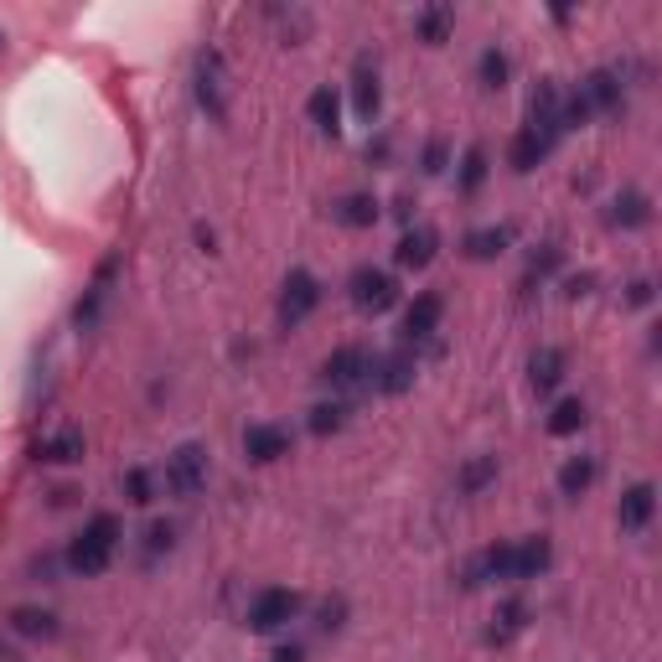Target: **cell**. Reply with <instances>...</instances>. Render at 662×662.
<instances>
[{
	"mask_svg": "<svg viewBox=\"0 0 662 662\" xmlns=\"http://www.w3.org/2000/svg\"><path fill=\"white\" fill-rule=\"evenodd\" d=\"M115 549H119V518L115 512H94L84 523V533L68 544V569L73 575H84V579H94V575H104L109 569V560H115Z\"/></svg>",
	"mask_w": 662,
	"mask_h": 662,
	"instance_id": "1",
	"label": "cell"
},
{
	"mask_svg": "<svg viewBox=\"0 0 662 662\" xmlns=\"http://www.w3.org/2000/svg\"><path fill=\"white\" fill-rule=\"evenodd\" d=\"M301 616V590H285V585H264V590L249 600V631H259V637H270V631L290 627Z\"/></svg>",
	"mask_w": 662,
	"mask_h": 662,
	"instance_id": "2",
	"label": "cell"
},
{
	"mask_svg": "<svg viewBox=\"0 0 662 662\" xmlns=\"http://www.w3.org/2000/svg\"><path fill=\"white\" fill-rule=\"evenodd\" d=\"M368 373H373V352L368 347H337V352L322 362V383L337 393H362L368 389Z\"/></svg>",
	"mask_w": 662,
	"mask_h": 662,
	"instance_id": "3",
	"label": "cell"
},
{
	"mask_svg": "<svg viewBox=\"0 0 662 662\" xmlns=\"http://www.w3.org/2000/svg\"><path fill=\"white\" fill-rule=\"evenodd\" d=\"M207 487V451L197 441H187V445H176L166 456V492L171 497H197Z\"/></svg>",
	"mask_w": 662,
	"mask_h": 662,
	"instance_id": "4",
	"label": "cell"
},
{
	"mask_svg": "<svg viewBox=\"0 0 662 662\" xmlns=\"http://www.w3.org/2000/svg\"><path fill=\"white\" fill-rule=\"evenodd\" d=\"M347 295H352L357 311L378 316V311H389L393 301H399V285H393L389 270H378V264H357V270L347 274Z\"/></svg>",
	"mask_w": 662,
	"mask_h": 662,
	"instance_id": "5",
	"label": "cell"
},
{
	"mask_svg": "<svg viewBox=\"0 0 662 662\" xmlns=\"http://www.w3.org/2000/svg\"><path fill=\"white\" fill-rule=\"evenodd\" d=\"M316 306H322V280H316L311 270H290L285 290H280V326L295 332Z\"/></svg>",
	"mask_w": 662,
	"mask_h": 662,
	"instance_id": "6",
	"label": "cell"
},
{
	"mask_svg": "<svg viewBox=\"0 0 662 662\" xmlns=\"http://www.w3.org/2000/svg\"><path fill=\"white\" fill-rule=\"evenodd\" d=\"M441 316H445V295L441 290H425V295H414V306L404 311V341L409 347H420L441 332Z\"/></svg>",
	"mask_w": 662,
	"mask_h": 662,
	"instance_id": "7",
	"label": "cell"
},
{
	"mask_svg": "<svg viewBox=\"0 0 662 662\" xmlns=\"http://www.w3.org/2000/svg\"><path fill=\"white\" fill-rule=\"evenodd\" d=\"M414 383V352H373V373H368V389L373 393H404Z\"/></svg>",
	"mask_w": 662,
	"mask_h": 662,
	"instance_id": "8",
	"label": "cell"
},
{
	"mask_svg": "<svg viewBox=\"0 0 662 662\" xmlns=\"http://www.w3.org/2000/svg\"><path fill=\"white\" fill-rule=\"evenodd\" d=\"M290 430L285 425H249L243 430V456L254 460V466H270V460L290 456Z\"/></svg>",
	"mask_w": 662,
	"mask_h": 662,
	"instance_id": "9",
	"label": "cell"
},
{
	"mask_svg": "<svg viewBox=\"0 0 662 662\" xmlns=\"http://www.w3.org/2000/svg\"><path fill=\"white\" fill-rule=\"evenodd\" d=\"M197 104H203L213 119L228 115V99H223V57H218V52H197Z\"/></svg>",
	"mask_w": 662,
	"mask_h": 662,
	"instance_id": "10",
	"label": "cell"
},
{
	"mask_svg": "<svg viewBox=\"0 0 662 662\" xmlns=\"http://www.w3.org/2000/svg\"><path fill=\"white\" fill-rule=\"evenodd\" d=\"M579 99L590 104V115H616V109H621V99H627V94H621V78H616L611 68H595L590 78H585V84H579Z\"/></svg>",
	"mask_w": 662,
	"mask_h": 662,
	"instance_id": "11",
	"label": "cell"
},
{
	"mask_svg": "<svg viewBox=\"0 0 662 662\" xmlns=\"http://www.w3.org/2000/svg\"><path fill=\"white\" fill-rule=\"evenodd\" d=\"M554 564V544H549L544 533H533V539H518L512 544V579H539Z\"/></svg>",
	"mask_w": 662,
	"mask_h": 662,
	"instance_id": "12",
	"label": "cell"
},
{
	"mask_svg": "<svg viewBox=\"0 0 662 662\" xmlns=\"http://www.w3.org/2000/svg\"><path fill=\"white\" fill-rule=\"evenodd\" d=\"M652 508H658V492H652V481H637L621 492V508H616V523L627 528V533H642L652 523Z\"/></svg>",
	"mask_w": 662,
	"mask_h": 662,
	"instance_id": "13",
	"label": "cell"
},
{
	"mask_svg": "<svg viewBox=\"0 0 662 662\" xmlns=\"http://www.w3.org/2000/svg\"><path fill=\"white\" fill-rule=\"evenodd\" d=\"M435 249H441V234H435L430 223H420V228H409V234L399 238V249H393V259H399L404 270H425L430 259H435Z\"/></svg>",
	"mask_w": 662,
	"mask_h": 662,
	"instance_id": "14",
	"label": "cell"
},
{
	"mask_svg": "<svg viewBox=\"0 0 662 662\" xmlns=\"http://www.w3.org/2000/svg\"><path fill=\"white\" fill-rule=\"evenodd\" d=\"M11 631H17L21 642H57V637H63L57 616L42 611V606H17V611H11Z\"/></svg>",
	"mask_w": 662,
	"mask_h": 662,
	"instance_id": "15",
	"label": "cell"
},
{
	"mask_svg": "<svg viewBox=\"0 0 662 662\" xmlns=\"http://www.w3.org/2000/svg\"><path fill=\"white\" fill-rule=\"evenodd\" d=\"M36 460H47V466H73V460H84V430H52L47 441H36Z\"/></svg>",
	"mask_w": 662,
	"mask_h": 662,
	"instance_id": "16",
	"label": "cell"
},
{
	"mask_svg": "<svg viewBox=\"0 0 662 662\" xmlns=\"http://www.w3.org/2000/svg\"><path fill=\"white\" fill-rule=\"evenodd\" d=\"M352 104H357V119H368L373 124L378 119V104H383V88H378V68L362 57L352 73Z\"/></svg>",
	"mask_w": 662,
	"mask_h": 662,
	"instance_id": "17",
	"label": "cell"
},
{
	"mask_svg": "<svg viewBox=\"0 0 662 662\" xmlns=\"http://www.w3.org/2000/svg\"><path fill=\"white\" fill-rule=\"evenodd\" d=\"M528 383H533V393H554L564 383V352L560 347H539L533 352V362H528Z\"/></svg>",
	"mask_w": 662,
	"mask_h": 662,
	"instance_id": "18",
	"label": "cell"
},
{
	"mask_svg": "<svg viewBox=\"0 0 662 662\" xmlns=\"http://www.w3.org/2000/svg\"><path fill=\"white\" fill-rule=\"evenodd\" d=\"M306 115H311V124H316L322 135H337V130H341V99H337V88H332V84L316 88V94L306 99Z\"/></svg>",
	"mask_w": 662,
	"mask_h": 662,
	"instance_id": "19",
	"label": "cell"
},
{
	"mask_svg": "<svg viewBox=\"0 0 662 662\" xmlns=\"http://www.w3.org/2000/svg\"><path fill=\"white\" fill-rule=\"evenodd\" d=\"M595 476H600V460L595 456H569L560 471V492L564 497H585L595 487Z\"/></svg>",
	"mask_w": 662,
	"mask_h": 662,
	"instance_id": "20",
	"label": "cell"
},
{
	"mask_svg": "<svg viewBox=\"0 0 662 662\" xmlns=\"http://www.w3.org/2000/svg\"><path fill=\"white\" fill-rule=\"evenodd\" d=\"M554 151V145H549L544 135H539V130H533V124H523V130H518V135H512V171H533L539 166V161H544V155Z\"/></svg>",
	"mask_w": 662,
	"mask_h": 662,
	"instance_id": "21",
	"label": "cell"
},
{
	"mask_svg": "<svg viewBox=\"0 0 662 662\" xmlns=\"http://www.w3.org/2000/svg\"><path fill=\"white\" fill-rule=\"evenodd\" d=\"M332 218H337L341 228H373V223H378V203L368 197V192H347V197L332 207Z\"/></svg>",
	"mask_w": 662,
	"mask_h": 662,
	"instance_id": "22",
	"label": "cell"
},
{
	"mask_svg": "<svg viewBox=\"0 0 662 662\" xmlns=\"http://www.w3.org/2000/svg\"><path fill=\"white\" fill-rule=\"evenodd\" d=\"M611 223L616 228H647L652 223V197L647 192H621L611 203Z\"/></svg>",
	"mask_w": 662,
	"mask_h": 662,
	"instance_id": "23",
	"label": "cell"
},
{
	"mask_svg": "<svg viewBox=\"0 0 662 662\" xmlns=\"http://www.w3.org/2000/svg\"><path fill=\"white\" fill-rule=\"evenodd\" d=\"M451 26H456V11H451V6H425V11L414 17V32H420V42H430V47H441L445 36H451Z\"/></svg>",
	"mask_w": 662,
	"mask_h": 662,
	"instance_id": "24",
	"label": "cell"
},
{
	"mask_svg": "<svg viewBox=\"0 0 662 662\" xmlns=\"http://www.w3.org/2000/svg\"><path fill=\"white\" fill-rule=\"evenodd\" d=\"M508 243H512L508 223H497V228H476V234H466V259H497Z\"/></svg>",
	"mask_w": 662,
	"mask_h": 662,
	"instance_id": "25",
	"label": "cell"
},
{
	"mask_svg": "<svg viewBox=\"0 0 662 662\" xmlns=\"http://www.w3.org/2000/svg\"><path fill=\"white\" fill-rule=\"evenodd\" d=\"M492 481H497V456H476V460H466V466H460L456 492L460 497H476V492H487Z\"/></svg>",
	"mask_w": 662,
	"mask_h": 662,
	"instance_id": "26",
	"label": "cell"
},
{
	"mask_svg": "<svg viewBox=\"0 0 662 662\" xmlns=\"http://www.w3.org/2000/svg\"><path fill=\"white\" fill-rule=\"evenodd\" d=\"M528 627V606L523 600H502V606H497V621H492V631H487V642H512V637H518V631Z\"/></svg>",
	"mask_w": 662,
	"mask_h": 662,
	"instance_id": "27",
	"label": "cell"
},
{
	"mask_svg": "<svg viewBox=\"0 0 662 662\" xmlns=\"http://www.w3.org/2000/svg\"><path fill=\"white\" fill-rule=\"evenodd\" d=\"M585 420H590V414H585V399H560V404H554V414H549V435H579V430H585Z\"/></svg>",
	"mask_w": 662,
	"mask_h": 662,
	"instance_id": "28",
	"label": "cell"
},
{
	"mask_svg": "<svg viewBox=\"0 0 662 662\" xmlns=\"http://www.w3.org/2000/svg\"><path fill=\"white\" fill-rule=\"evenodd\" d=\"M119 487H124V502H130V508H151L155 502V481L145 466H130V471L119 476Z\"/></svg>",
	"mask_w": 662,
	"mask_h": 662,
	"instance_id": "29",
	"label": "cell"
},
{
	"mask_svg": "<svg viewBox=\"0 0 662 662\" xmlns=\"http://www.w3.org/2000/svg\"><path fill=\"white\" fill-rule=\"evenodd\" d=\"M476 73H481V84H487V88H508V73H512L508 52L487 47V52H481V63H476Z\"/></svg>",
	"mask_w": 662,
	"mask_h": 662,
	"instance_id": "30",
	"label": "cell"
},
{
	"mask_svg": "<svg viewBox=\"0 0 662 662\" xmlns=\"http://www.w3.org/2000/svg\"><path fill=\"white\" fill-rule=\"evenodd\" d=\"M306 425H311V435H337V430L347 425V404H316Z\"/></svg>",
	"mask_w": 662,
	"mask_h": 662,
	"instance_id": "31",
	"label": "cell"
},
{
	"mask_svg": "<svg viewBox=\"0 0 662 662\" xmlns=\"http://www.w3.org/2000/svg\"><path fill=\"white\" fill-rule=\"evenodd\" d=\"M481 182H487V151L471 145V151L460 155V192H476Z\"/></svg>",
	"mask_w": 662,
	"mask_h": 662,
	"instance_id": "32",
	"label": "cell"
},
{
	"mask_svg": "<svg viewBox=\"0 0 662 662\" xmlns=\"http://www.w3.org/2000/svg\"><path fill=\"white\" fill-rule=\"evenodd\" d=\"M564 264V254H560V243H544V249H539V254L528 259V280H549V274L560 270Z\"/></svg>",
	"mask_w": 662,
	"mask_h": 662,
	"instance_id": "33",
	"label": "cell"
},
{
	"mask_svg": "<svg viewBox=\"0 0 662 662\" xmlns=\"http://www.w3.org/2000/svg\"><path fill=\"white\" fill-rule=\"evenodd\" d=\"M445 171V140H430L425 145V176H441Z\"/></svg>",
	"mask_w": 662,
	"mask_h": 662,
	"instance_id": "34",
	"label": "cell"
},
{
	"mask_svg": "<svg viewBox=\"0 0 662 662\" xmlns=\"http://www.w3.org/2000/svg\"><path fill=\"white\" fill-rule=\"evenodd\" d=\"M145 539H151V544H145V554H151V560H155L161 549H171V528H166V523H155L151 533H145Z\"/></svg>",
	"mask_w": 662,
	"mask_h": 662,
	"instance_id": "35",
	"label": "cell"
},
{
	"mask_svg": "<svg viewBox=\"0 0 662 662\" xmlns=\"http://www.w3.org/2000/svg\"><path fill=\"white\" fill-rule=\"evenodd\" d=\"M647 301H652V285H647V280H637V285H631V306H647Z\"/></svg>",
	"mask_w": 662,
	"mask_h": 662,
	"instance_id": "36",
	"label": "cell"
},
{
	"mask_svg": "<svg viewBox=\"0 0 662 662\" xmlns=\"http://www.w3.org/2000/svg\"><path fill=\"white\" fill-rule=\"evenodd\" d=\"M301 658H306L301 647H280V652H274V662H301Z\"/></svg>",
	"mask_w": 662,
	"mask_h": 662,
	"instance_id": "37",
	"label": "cell"
},
{
	"mask_svg": "<svg viewBox=\"0 0 662 662\" xmlns=\"http://www.w3.org/2000/svg\"><path fill=\"white\" fill-rule=\"evenodd\" d=\"M0 662H17V652H11V647H0Z\"/></svg>",
	"mask_w": 662,
	"mask_h": 662,
	"instance_id": "38",
	"label": "cell"
}]
</instances>
